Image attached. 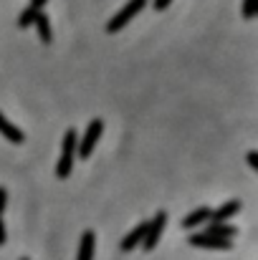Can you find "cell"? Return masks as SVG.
Segmentation results:
<instances>
[{
	"label": "cell",
	"instance_id": "6da1fadb",
	"mask_svg": "<svg viewBox=\"0 0 258 260\" xmlns=\"http://www.w3.org/2000/svg\"><path fill=\"white\" fill-rule=\"evenodd\" d=\"M76 147H79V139H76V129H66L64 134V144H61V159L56 165V177L59 179H66L71 170H74V162H76Z\"/></svg>",
	"mask_w": 258,
	"mask_h": 260
},
{
	"label": "cell",
	"instance_id": "7a4b0ae2",
	"mask_svg": "<svg viewBox=\"0 0 258 260\" xmlns=\"http://www.w3.org/2000/svg\"><path fill=\"white\" fill-rule=\"evenodd\" d=\"M165 225H167V212H165V210H160L152 220H147V233H145V240H142V248H145L147 253L157 248V243H160V238H162Z\"/></svg>",
	"mask_w": 258,
	"mask_h": 260
},
{
	"label": "cell",
	"instance_id": "3957f363",
	"mask_svg": "<svg viewBox=\"0 0 258 260\" xmlns=\"http://www.w3.org/2000/svg\"><path fill=\"white\" fill-rule=\"evenodd\" d=\"M145 5H147V0H129V3H127V5H124V8L109 20V23H106V33H117V30H122V28H124V25L139 13V10H145Z\"/></svg>",
	"mask_w": 258,
	"mask_h": 260
},
{
	"label": "cell",
	"instance_id": "277c9868",
	"mask_svg": "<svg viewBox=\"0 0 258 260\" xmlns=\"http://www.w3.org/2000/svg\"><path fill=\"white\" fill-rule=\"evenodd\" d=\"M101 132H104V121H101V119H91V121H89V126H86L84 139H81V142H79V147H76V152H79V157H81V159L91 157V152H94L96 142L101 139Z\"/></svg>",
	"mask_w": 258,
	"mask_h": 260
},
{
	"label": "cell",
	"instance_id": "5b68a950",
	"mask_svg": "<svg viewBox=\"0 0 258 260\" xmlns=\"http://www.w3.org/2000/svg\"><path fill=\"white\" fill-rule=\"evenodd\" d=\"M187 243L192 248H208V250H231L233 248V240H225V238H215V235H205V233H192L187 238Z\"/></svg>",
	"mask_w": 258,
	"mask_h": 260
},
{
	"label": "cell",
	"instance_id": "8992f818",
	"mask_svg": "<svg viewBox=\"0 0 258 260\" xmlns=\"http://www.w3.org/2000/svg\"><path fill=\"white\" fill-rule=\"evenodd\" d=\"M238 212H241V200H231V202L220 205L218 210H210V222H228Z\"/></svg>",
	"mask_w": 258,
	"mask_h": 260
},
{
	"label": "cell",
	"instance_id": "52a82bcc",
	"mask_svg": "<svg viewBox=\"0 0 258 260\" xmlns=\"http://www.w3.org/2000/svg\"><path fill=\"white\" fill-rule=\"evenodd\" d=\"M145 233H147V220H145V222H139V225H137V228H134V230H132V233L124 238V240H122V250H124V253H132L137 245H142Z\"/></svg>",
	"mask_w": 258,
	"mask_h": 260
},
{
	"label": "cell",
	"instance_id": "ba28073f",
	"mask_svg": "<svg viewBox=\"0 0 258 260\" xmlns=\"http://www.w3.org/2000/svg\"><path fill=\"white\" fill-rule=\"evenodd\" d=\"M94 250H96V238H94V230H84L81 243H79L76 260H94Z\"/></svg>",
	"mask_w": 258,
	"mask_h": 260
},
{
	"label": "cell",
	"instance_id": "9c48e42d",
	"mask_svg": "<svg viewBox=\"0 0 258 260\" xmlns=\"http://www.w3.org/2000/svg\"><path fill=\"white\" fill-rule=\"evenodd\" d=\"M33 25H36V30H38V38H41L46 46H51V41H53V28H51V20H48V15H46L43 10L36 15Z\"/></svg>",
	"mask_w": 258,
	"mask_h": 260
},
{
	"label": "cell",
	"instance_id": "30bf717a",
	"mask_svg": "<svg viewBox=\"0 0 258 260\" xmlns=\"http://www.w3.org/2000/svg\"><path fill=\"white\" fill-rule=\"evenodd\" d=\"M210 220V207H197V210H192L185 220H182V228H187V230H195L197 225H203V222H208Z\"/></svg>",
	"mask_w": 258,
	"mask_h": 260
},
{
	"label": "cell",
	"instance_id": "8fae6325",
	"mask_svg": "<svg viewBox=\"0 0 258 260\" xmlns=\"http://www.w3.org/2000/svg\"><path fill=\"white\" fill-rule=\"evenodd\" d=\"M0 134L8 139V142H13V144H20L25 137H23V132L15 126V124H10L8 119H5V114L0 111Z\"/></svg>",
	"mask_w": 258,
	"mask_h": 260
},
{
	"label": "cell",
	"instance_id": "7c38bea8",
	"mask_svg": "<svg viewBox=\"0 0 258 260\" xmlns=\"http://www.w3.org/2000/svg\"><path fill=\"white\" fill-rule=\"evenodd\" d=\"M236 228L233 225H228V222H210L208 228H205V235H215V238H225V240H233L236 238Z\"/></svg>",
	"mask_w": 258,
	"mask_h": 260
},
{
	"label": "cell",
	"instance_id": "4fadbf2b",
	"mask_svg": "<svg viewBox=\"0 0 258 260\" xmlns=\"http://www.w3.org/2000/svg\"><path fill=\"white\" fill-rule=\"evenodd\" d=\"M36 15H38V13H36L33 8H25V10L20 13V18H18V28H20V30L31 28V25H33V20H36Z\"/></svg>",
	"mask_w": 258,
	"mask_h": 260
},
{
	"label": "cell",
	"instance_id": "5bb4252c",
	"mask_svg": "<svg viewBox=\"0 0 258 260\" xmlns=\"http://www.w3.org/2000/svg\"><path fill=\"white\" fill-rule=\"evenodd\" d=\"M258 15V0H243V18H256Z\"/></svg>",
	"mask_w": 258,
	"mask_h": 260
},
{
	"label": "cell",
	"instance_id": "9a60e30c",
	"mask_svg": "<svg viewBox=\"0 0 258 260\" xmlns=\"http://www.w3.org/2000/svg\"><path fill=\"white\" fill-rule=\"evenodd\" d=\"M46 3H48V0H31V3H28V8H33V10H36V13H41V10H43V5H46Z\"/></svg>",
	"mask_w": 258,
	"mask_h": 260
},
{
	"label": "cell",
	"instance_id": "2e32d148",
	"mask_svg": "<svg viewBox=\"0 0 258 260\" xmlns=\"http://www.w3.org/2000/svg\"><path fill=\"white\" fill-rule=\"evenodd\" d=\"M5 202H8V189H5V187H0V215L5 212Z\"/></svg>",
	"mask_w": 258,
	"mask_h": 260
},
{
	"label": "cell",
	"instance_id": "e0dca14e",
	"mask_svg": "<svg viewBox=\"0 0 258 260\" xmlns=\"http://www.w3.org/2000/svg\"><path fill=\"white\" fill-rule=\"evenodd\" d=\"M248 165H251V170H258V154L256 152H248Z\"/></svg>",
	"mask_w": 258,
	"mask_h": 260
},
{
	"label": "cell",
	"instance_id": "ac0fdd59",
	"mask_svg": "<svg viewBox=\"0 0 258 260\" xmlns=\"http://www.w3.org/2000/svg\"><path fill=\"white\" fill-rule=\"evenodd\" d=\"M172 0H155V10H165V8H170Z\"/></svg>",
	"mask_w": 258,
	"mask_h": 260
},
{
	"label": "cell",
	"instance_id": "d6986e66",
	"mask_svg": "<svg viewBox=\"0 0 258 260\" xmlns=\"http://www.w3.org/2000/svg\"><path fill=\"white\" fill-rule=\"evenodd\" d=\"M0 245H5V222L0 217Z\"/></svg>",
	"mask_w": 258,
	"mask_h": 260
},
{
	"label": "cell",
	"instance_id": "ffe728a7",
	"mask_svg": "<svg viewBox=\"0 0 258 260\" xmlns=\"http://www.w3.org/2000/svg\"><path fill=\"white\" fill-rule=\"evenodd\" d=\"M20 260H28V258H20Z\"/></svg>",
	"mask_w": 258,
	"mask_h": 260
}]
</instances>
